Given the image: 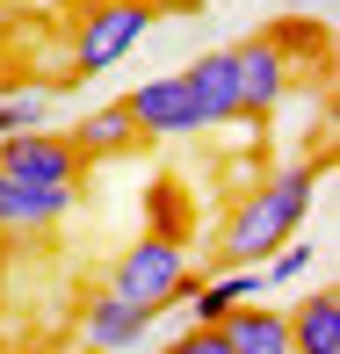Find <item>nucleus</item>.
Returning a JSON list of instances; mask_svg holds the SVG:
<instances>
[{"mask_svg": "<svg viewBox=\"0 0 340 354\" xmlns=\"http://www.w3.org/2000/svg\"><path fill=\"white\" fill-rule=\"evenodd\" d=\"M319 181H326L319 159H289V167H275L268 181H253L247 196L232 203L224 232H217V261L224 268H261L283 239L304 232V217H312V203H319Z\"/></svg>", "mask_w": 340, "mask_h": 354, "instance_id": "1", "label": "nucleus"}, {"mask_svg": "<svg viewBox=\"0 0 340 354\" xmlns=\"http://www.w3.org/2000/svg\"><path fill=\"white\" fill-rule=\"evenodd\" d=\"M196 282V253H188L181 232H138L131 246L116 253V268H109V297L138 304V311H167V304H181V289Z\"/></svg>", "mask_w": 340, "mask_h": 354, "instance_id": "2", "label": "nucleus"}, {"mask_svg": "<svg viewBox=\"0 0 340 354\" xmlns=\"http://www.w3.org/2000/svg\"><path fill=\"white\" fill-rule=\"evenodd\" d=\"M145 29H152V0H87L80 22H73L66 80H58V87H87V80H102L109 66H123Z\"/></svg>", "mask_w": 340, "mask_h": 354, "instance_id": "3", "label": "nucleus"}, {"mask_svg": "<svg viewBox=\"0 0 340 354\" xmlns=\"http://www.w3.org/2000/svg\"><path fill=\"white\" fill-rule=\"evenodd\" d=\"M232 58H239V116H247V123L289 102V87H297V58H289L283 37H247V44H232Z\"/></svg>", "mask_w": 340, "mask_h": 354, "instance_id": "4", "label": "nucleus"}, {"mask_svg": "<svg viewBox=\"0 0 340 354\" xmlns=\"http://www.w3.org/2000/svg\"><path fill=\"white\" fill-rule=\"evenodd\" d=\"M123 109H131V123H138V145H174V138H196L203 131L196 94H188L181 73H159V80H145V87H131Z\"/></svg>", "mask_w": 340, "mask_h": 354, "instance_id": "5", "label": "nucleus"}, {"mask_svg": "<svg viewBox=\"0 0 340 354\" xmlns=\"http://www.w3.org/2000/svg\"><path fill=\"white\" fill-rule=\"evenodd\" d=\"M0 174H15V181H51V188H80L87 159L73 152L66 131H8V138H0Z\"/></svg>", "mask_w": 340, "mask_h": 354, "instance_id": "6", "label": "nucleus"}, {"mask_svg": "<svg viewBox=\"0 0 340 354\" xmlns=\"http://www.w3.org/2000/svg\"><path fill=\"white\" fill-rule=\"evenodd\" d=\"M73 326H80V340H87V354H131L145 340V326H152V311H138V304H123V297H87L73 311Z\"/></svg>", "mask_w": 340, "mask_h": 354, "instance_id": "7", "label": "nucleus"}, {"mask_svg": "<svg viewBox=\"0 0 340 354\" xmlns=\"http://www.w3.org/2000/svg\"><path fill=\"white\" fill-rule=\"evenodd\" d=\"M181 80H188V94H196L203 131H217V123H247V116H239V58H232V44H224V51L188 58Z\"/></svg>", "mask_w": 340, "mask_h": 354, "instance_id": "8", "label": "nucleus"}, {"mask_svg": "<svg viewBox=\"0 0 340 354\" xmlns=\"http://www.w3.org/2000/svg\"><path fill=\"white\" fill-rule=\"evenodd\" d=\"M80 188H51V181H15V174H0V232L29 239V232H51L58 217L73 210Z\"/></svg>", "mask_w": 340, "mask_h": 354, "instance_id": "9", "label": "nucleus"}, {"mask_svg": "<svg viewBox=\"0 0 340 354\" xmlns=\"http://www.w3.org/2000/svg\"><path fill=\"white\" fill-rule=\"evenodd\" d=\"M224 340H232V354H297L289 347V311H275V304H232V311L217 318Z\"/></svg>", "mask_w": 340, "mask_h": 354, "instance_id": "10", "label": "nucleus"}, {"mask_svg": "<svg viewBox=\"0 0 340 354\" xmlns=\"http://www.w3.org/2000/svg\"><path fill=\"white\" fill-rule=\"evenodd\" d=\"M188 297V326H217L224 311H232V304H253V297H268V282H261V268H224V275H196L181 289Z\"/></svg>", "mask_w": 340, "mask_h": 354, "instance_id": "11", "label": "nucleus"}, {"mask_svg": "<svg viewBox=\"0 0 340 354\" xmlns=\"http://www.w3.org/2000/svg\"><path fill=\"white\" fill-rule=\"evenodd\" d=\"M66 138H73V152L94 167V159L131 152V145H138V123H131V109H123V102H102V109H87V116H80Z\"/></svg>", "mask_w": 340, "mask_h": 354, "instance_id": "12", "label": "nucleus"}, {"mask_svg": "<svg viewBox=\"0 0 340 354\" xmlns=\"http://www.w3.org/2000/svg\"><path fill=\"white\" fill-rule=\"evenodd\" d=\"M289 347L297 354H340V289L319 282L312 297L289 311Z\"/></svg>", "mask_w": 340, "mask_h": 354, "instance_id": "13", "label": "nucleus"}, {"mask_svg": "<svg viewBox=\"0 0 340 354\" xmlns=\"http://www.w3.org/2000/svg\"><path fill=\"white\" fill-rule=\"evenodd\" d=\"M319 261H326V253H319L312 239H283V246L261 261V282H268V289H289V282H304V275H312Z\"/></svg>", "mask_w": 340, "mask_h": 354, "instance_id": "14", "label": "nucleus"}, {"mask_svg": "<svg viewBox=\"0 0 340 354\" xmlns=\"http://www.w3.org/2000/svg\"><path fill=\"white\" fill-rule=\"evenodd\" d=\"M8 116H15V131H44V116H51V87H8Z\"/></svg>", "mask_w": 340, "mask_h": 354, "instance_id": "15", "label": "nucleus"}, {"mask_svg": "<svg viewBox=\"0 0 340 354\" xmlns=\"http://www.w3.org/2000/svg\"><path fill=\"white\" fill-rule=\"evenodd\" d=\"M167 354H232V340H224V326H188Z\"/></svg>", "mask_w": 340, "mask_h": 354, "instance_id": "16", "label": "nucleus"}, {"mask_svg": "<svg viewBox=\"0 0 340 354\" xmlns=\"http://www.w3.org/2000/svg\"><path fill=\"white\" fill-rule=\"evenodd\" d=\"M15 131V116H8V87H0V138H8Z\"/></svg>", "mask_w": 340, "mask_h": 354, "instance_id": "17", "label": "nucleus"}, {"mask_svg": "<svg viewBox=\"0 0 340 354\" xmlns=\"http://www.w3.org/2000/svg\"><path fill=\"white\" fill-rule=\"evenodd\" d=\"M167 8H203V0H167Z\"/></svg>", "mask_w": 340, "mask_h": 354, "instance_id": "18", "label": "nucleus"}, {"mask_svg": "<svg viewBox=\"0 0 340 354\" xmlns=\"http://www.w3.org/2000/svg\"><path fill=\"white\" fill-rule=\"evenodd\" d=\"M15 354H37V347H15Z\"/></svg>", "mask_w": 340, "mask_h": 354, "instance_id": "19", "label": "nucleus"}, {"mask_svg": "<svg viewBox=\"0 0 340 354\" xmlns=\"http://www.w3.org/2000/svg\"><path fill=\"white\" fill-rule=\"evenodd\" d=\"M0 87H8V80H0Z\"/></svg>", "mask_w": 340, "mask_h": 354, "instance_id": "20", "label": "nucleus"}]
</instances>
